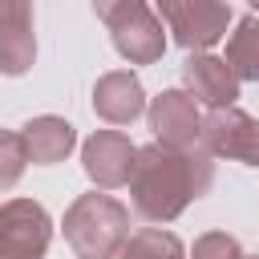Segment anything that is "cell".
I'll use <instances>...</instances> for the list:
<instances>
[{
  "label": "cell",
  "mask_w": 259,
  "mask_h": 259,
  "mask_svg": "<svg viewBox=\"0 0 259 259\" xmlns=\"http://www.w3.org/2000/svg\"><path fill=\"white\" fill-rule=\"evenodd\" d=\"M210 174L214 170L202 150H194V146L178 150V146L154 142V146L138 150V158H134L130 198L142 219L170 223L174 214H182V206L190 198H198L210 186Z\"/></svg>",
  "instance_id": "1"
},
{
  "label": "cell",
  "mask_w": 259,
  "mask_h": 259,
  "mask_svg": "<svg viewBox=\"0 0 259 259\" xmlns=\"http://www.w3.org/2000/svg\"><path fill=\"white\" fill-rule=\"evenodd\" d=\"M65 239L77 259H105L130 239V210L109 194H85L65 214Z\"/></svg>",
  "instance_id": "2"
},
{
  "label": "cell",
  "mask_w": 259,
  "mask_h": 259,
  "mask_svg": "<svg viewBox=\"0 0 259 259\" xmlns=\"http://www.w3.org/2000/svg\"><path fill=\"white\" fill-rule=\"evenodd\" d=\"M158 16L182 49H210L231 20L227 0H158Z\"/></svg>",
  "instance_id": "3"
},
{
  "label": "cell",
  "mask_w": 259,
  "mask_h": 259,
  "mask_svg": "<svg viewBox=\"0 0 259 259\" xmlns=\"http://www.w3.org/2000/svg\"><path fill=\"white\" fill-rule=\"evenodd\" d=\"M53 223L40 202L12 198L0 206V259H40L49 251Z\"/></svg>",
  "instance_id": "4"
},
{
  "label": "cell",
  "mask_w": 259,
  "mask_h": 259,
  "mask_svg": "<svg viewBox=\"0 0 259 259\" xmlns=\"http://www.w3.org/2000/svg\"><path fill=\"white\" fill-rule=\"evenodd\" d=\"M202 142H206L210 154H223V158H239L247 166H259V121L247 117L235 105L210 109V117L202 121Z\"/></svg>",
  "instance_id": "5"
},
{
  "label": "cell",
  "mask_w": 259,
  "mask_h": 259,
  "mask_svg": "<svg viewBox=\"0 0 259 259\" xmlns=\"http://www.w3.org/2000/svg\"><path fill=\"white\" fill-rule=\"evenodd\" d=\"M150 130H154V138L166 142V146H178V150L198 146V142H202V121H198L194 97L182 93V89L162 93V97L150 105Z\"/></svg>",
  "instance_id": "6"
},
{
  "label": "cell",
  "mask_w": 259,
  "mask_h": 259,
  "mask_svg": "<svg viewBox=\"0 0 259 259\" xmlns=\"http://www.w3.org/2000/svg\"><path fill=\"white\" fill-rule=\"evenodd\" d=\"M134 158H138V150L130 146V138L121 130H101V134H93L85 142V174L105 190L130 182Z\"/></svg>",
  "instance_id": "7"
},
{
  "label": "cell",
  "mask_w": 259,
  "mask_h": 259,
  "mask_svg": "<svg viewBox=\"0 0 259 259\" xmlns=\"http://www.w3.org/2000/svg\"><path fill=\"white\" fill-rule=\"evenodd\" d=\"M182 81H186L190 97L202 101V105H210V109L235 105V97H239V77L219 57H190L186 69H182Z\"/></svg>",
  "instance_id": "8"
},
{
  "label": "cell",
  "mask_w": 259,
  "mask_h": 259,
  "mask_svg": "<svg viewBox=\"0 0 259 259\" xmlns=\"http://www.w3.org/2000/svg\"><path fill=\"white\" fill-rule=\"evenodd\" d=\"M36 40H32V16L28 0H12L0 8V73L16 77L32 65Z\"/></svg>",
  "instance_id": "9"
},
{
  "label": "cell",
  "mask_w": 259,
  "mask_h": 259,
  "mask_svg": "<svg viewBox=\"0 0 259 259\" xmlns=\"http://www.w3.org/2000/svg\"><path fill=\"white\" fill-rule=\"evenodd\" d=\"M142 85L130 69H117V73H105L93 89V109L109 121V125H125L142 113Z\"/></svg>",
  "instance_id": "10"
},
{
  "label": "cell",
  "mask_w": 259,
  "mask_h": 259,
  "mask_svg": "<svg viewBox=\"0 0 259 259\" xmlns=\"http://www.w3.org/2000/svg\"><path fill=\"white\" fill-rule=\"evenodd\" d=\"M109 32H113L117 53L130 57V61H138V65L162 57V45H166V40H162V16H154L150 8H142V12L130 16V20H121V24L109 28Z\"/></svg>",
  "instance_id": "11"
},
{
  "label": "cell",
  "mask_w": 259,
  "mask_h": 259,
  "mask_svg": "<svg viewBox=\"0 0 259 259\" xmlns=\"http://www.w3.org/2000/svg\"><path fill=\"white\" fill-rule=\"evenodd\" d=\"M73 125L61 121V117H36L24 125V146H28V158L49 166V162H61L69 150H73Z\"/></svg>",
  "instance_id": "12"
},
{
  "label": "cell",
  "mask_w": 259,
  "mask_h": 259,
  "mask_svg": "<svg viewBox=\"0 0 259 259\" xmlns=\"http://www.w3.org/2000/svg\"><path fill=\"white\" fill-rule=\"evenodd\" d=\"M227 65L235 69L239 81H259V20L247 16L227 40Z\"/></svg>",
  "instance_id": "13"
},
{
  "label": "cell",
  "mask_w": 259,
  "mask_h": 259,
  "mask_svg": "<svg viewBox=\"0 0 259 259\" xmlns=\"http://www.w3.org/2000/svg\"><path fill=\"white\" fill-rule=\"evenodd\" d=\"M105 259H182V243L174 239V235H166V231H138V235H130L113 255H105Z\"/></svg>",
  "instance_id": "14"
},
{
  "label": "cell",
  "mask_w": 259,
  "mask_h": 259,
  "mask_svg": "<svg viewBox=\"0 0 259 259\" xmlns=\"http://www.w3.org/2000/svg\"><path fill=\"white\" fill-rule=\"evenodd\" d=\"M28 162H32V158H28L24 134H8V130H0V190L16 186V178L24 174Z\"/></svg>",
  "instance_id": "15"
},
{
  "label": "cell",
  "mask_w": 259,
  "mask_h": 259,
  "mask_svg": "<svg viewBox=\"0 0 259 259\" xmlns=\"http://www.w3.org/2000/svg\"><path fill=\"white\" fill-rule=\"evenodd\" d=\"M190 259H243V251H239V243H235L231 235L214 231V235H202V239L194 243V255H190Z\"/></svg>",
  "instance_id": "16"
},
{
  "label": "cell",
  "mask_w": 259,
  "mask_h": 259,
  "mask_svg": "<svg viewBox=\"0 0 259 259\" xmlns=\"http://www.w3.org/2000/svg\"><path fill=\"white\" fill-rule=\"evenodd\" d=\"M4 4H12V0H0V8H4Z\"/></svg>",
  "instance_id": "17"
},
{
  "label": "cell",
  "mask_w": 259,
  "mask_h": 259,
  "mask_svg": "<svg viewBox=\"0 0 259 259\" xmlns=\"http://www.w3.org/2000/svg\"><path fill=\"white\" fill-rule=\"evenodd\" d=\"M251 4H255V8H259V0H251Z\"/></svg>",
  "instance_id": "18"
},
{
  "label": "cell",
  "mask_w": 259,
  "mask_h": 259,
  "mask_svg": "<svg viewBox=\"0 0 259 259\" xmlns=\"http://www.w3.org/2000/svg\"><path fill=\"white\" fill-rule=\"evenodd\" d=\"M243 259H247V255H243Z\"/></svg>",
  "instance_id": "19"
}]
</instances>
